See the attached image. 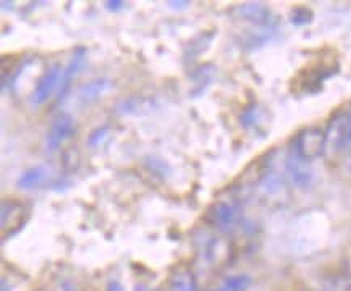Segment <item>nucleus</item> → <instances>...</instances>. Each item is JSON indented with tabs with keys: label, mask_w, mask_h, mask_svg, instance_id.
Listing matches in <instances>:
<instances>
[{
	"label": "nucleus",
	"mask_w": 351,
	"mask_h": 291,
	"mask_svg": "<svg viewBox=\"0 0 351 291\" xmlns=\"http://www.w3.org/2000/svg\"><path fill=\"white\" fill-rule=\"evenodd\" d=\"M241 203L238 196L228 194L210 205L206 212V222L219 231L227 233L241 222Z\"/></svg>",
	"instance_id": "f257e3e1"
},
{
	"label": "nucleus",
	"mask_w": 351,
	"mask_h": 291,
	"mask_svg": "<svg viewBox=\"0 0 351 291\" xmlns=\"http://www.w3.org/2000/svg\"><path fill=\"white\" fill-rule=\"evenodd\" d=\"M326 151H327L326 129L319 127H309V128L301 129V131L295 136L293 146H291V152L308 164H311L313 160L322 157Z\"/></svg>",
	"instance_id": "f03ea898"
},
{
	"label": "nucleus",
	"mask_w": 351,
	"mask_h": 291,
	"mask_svg": "<svg viewBox=\"0 0 351 291\" xmlns=\"http://www.w3.org/2000/svg\"><path fill=\"white\" fill-rule=\"evenodd\" d=\"M258 194L263 198L265 204L269 205H282L290 198V190H288V181L280 173L274 172L269 168L256 185Z\"/></svg>",
	"instance_id": "7ed1b4c3"
},
{
	"label": "nucleus",
	"mask_w": 351,
	"mask_h": 291,
	"mask_svg": "<svg viewBox=\"0 0 351 291\" xmlns=\"http://www.w3.org/2000/svg\"><path fill=\"white\" fill-rule=\"evenodd\" d=\"M327 151H341L351 146V110L339 112L326 128Z\"/></svg>",
	"instance_id": "20e7f679"
},
{
	"label": "nucleus",
	"mask_w": 351,
	"mask_h": 291,
	"mask_svg": "<svg viewBox=\"0 0 351 291\" xmlns=\"http://www.w3.org/2000/svg\"><path fill=\"white\" fill-rule=\"evenodd\" d=\"M29 217V205L20 199H5L2 203V214H0V228H2V238L12 235L25 225Z\"/></svg>",
	"instance_id": "39448f33"
},
{
	"label": "nucleus",
	"mask_w": 351,
	"mask_h": 291,
	"mask_svg": "<svg viewBox=\"0 0 351 291\" xmlns=\"http://www.w3.org/2000/svg\"><path fill=\"white\" fill-rule=\"evenodd\" d=\"M60 65H52L40 75L38 79V84H36L33 89V94H31V102L34 105H43L51 99V96L58 89V83H60L62 76Z\"/></svg>",
	"instance_id": "423d86ee"
},
{
	"label": "nucleus",
	"mask_w": 351,
	"mask_h": 291,
	"mask_svg": "<svg viewBox=\"0 0 351 291\" xmlns=\"http://www.w3.org/2000/svg\"><path fill=\"white\" fill-rule=\"evenodd\" d=\"M287 178L291 185L300 190H308L314 183V172L308 162L301 160L298 155L290 152L285 159Z\"/></svg>",
	"instance_id": "0eeeda50"
},
{
	"label": "nucleus",
	"mask_w": 351,
	"mask_h": 291,
	"mask_svg": "<svg viewBox=\"0 0 351 291\" xmlns=\"http://www.w3.org/2000/svg\"><path fill=\"white\" fill-rule=\"evenodd\" d=\"M76 131V122L69 114H60L53 118L46 136L47 149L56 151Z\"/></svg>",
	"instance_id": "6e6552de"
},
{
	"label": "nucleus",
	"mask_w": 351,
	"mask_h": 291,
	"mask_svg": "<svg viewBox=\"0 0 351 291\" xmlns=\"http://www.w3.org/2000/svg\"><path fill=\"white\" fill-rule=\"evenodd\" d=\"M235 15L240 20L251 23L258 28H271L274 25L272 12L263 3H243V5L235 8Z\"/></svg>",
	"instance_id": "1a4fd4ad"
},
{
	"label": "nucleus",
	"mask_w": 351,
	"mask_h": 291,
	"mask_svg": "<svg viewBox=\"0 0 351 291\" xmlns=\"http://www.w3.org/2000/svg\"><path fill=\"white\" fill-rule=\"evenodd\" d=\"M230 256V244L227 240L220 238V236H210L204 241L202 246V261L210 267L222 266L228 261Z\"/></svg>",
	"instance_id": "9d476101"
},
{
	"label": "nucleus",
	"mask_w": 351,
	"mask_h": 291,
	"mask_svg": "<svg viewBox=\"0 0 351 291\" xmlns=\"http://www.w3.org/2000/svg\"><path fill=\"white\" fill-rule=\"evenodd\" d=\"M84 58H86V49L84 47H78L71 55L70 62L66 64V66L62 71L60 76V83H58V89H57V99L62 101L64 97L69 94L71 81H73L75 75L78 73V70L81 68V65L84 64Z\"/></svg>",
	"instance_id": "9b49d317"
},
{
	"label": "nucleus",
	"mask_w": 351,
	"mask_h": 291,
	"mask_svg": "<svg viewBox=\"0 0 351 291\" xmlns=\"http://www.w3.org/2000/svg\"><path fill=\"white\" fill-rule=\"evenodd\" d=\"M51 177V172L46 165H36V167H31L26 170V172L18 178L16 186L21 188V190H34V188H39L43 183H46Z\"/></svg>",
	"instance_id": "f8f14e48"
},
{
	"label": "nucleus",
	"mask_w": 351,
	"mask_h": 291,
	"mask_svg": "<svg viewBox=\"0 0 351 291\" xmlns=\"http://www.w3.org/2000/svg\"><path fill=\"white\" fill-rule=\"evenodd\" d=\"M110 89H112V83L109 79L106 78L94 79V81H89L80 88L78 99L81 102H93L99 99V97L104 96L106 92H109Z\"/></svg>",
	"instance_id": "ddd939ff"
},
{
	"label": "nucleus",
	"mask_w": 351,
	"mask_h": 291,
	"mask_svg": "<svg viewBox=\"0 0 351 291\" xmlns=\"http://www.w3.org/2000/svg\"><path fill=\"white\" fill-rule=\"evenodd\" d=\"M170 288L172 291H199L195 277L186 268H178L173 272L172 279H170Z\"/></svg>",
	"instance_id": "4468645a"
},
{
	"label": "nucleus",
	"mask_w": 351,
	"mask_h": 291,
	"mask_svg": "<svg viewBox=\"0 0 351 291\" xmlns=\"http://www.w3.org/2000/svg\"><path fill=\"white\" fill-rule=\"evenodd\" d=\"M250 283L251 280L246 275H233L223 281L219 291H246Z\"/></svg>",
	"instance_id": "2eb2a0df"
},
{
	"label": "nucleus",
	"mask_w": 351,
	"mask_h": 291,
	"mask_svg": "<svg viewBox=\"0 0 351 291\" xmlns=\"http://www.w3.org/2000/svg\"><path fill=\"white\" fill-rule=\"evenodd\" d=\"M290 20L291 23L296 26H304L313 21V13L311 10H308V8H295V10L291 12Z\"/></svg>",
	"instance_id": "dca6fc26"
},
{
	"label": "nucleus",
	"mask_w": 351,
	"mask_h": 291,
	"mask_svg": "<svg viewBox=\"0 0 351 291\" xmlns=\"http://www.w3.org/2000/svg\"><path fill=\"white\" fill-rule=\"evenodd\" d=\"M107 134H109V127H99V128H96L91 134H89V140H88L89 146H91V147L99 146L102 141L106 140Z\"/></svg>",
	"instance_id": "f3484780"
},
{
	"label": "nucleus",
	"mask_w": 351,
	"mask_h": 291,
	"mask_svg": "<svg viewBox=\"0 0 351 291\" xmlns=\"http://www.w3.org/2000/svg\"><path fill=\"white\" fill-rule=\"evenodd\" d=\"M80 164V154L76 149H69L64 154V165L66 168H76Z\"/></svg>",
	"instance_id": "a211bd4d"
},
{
	"label": "nucleus",
	"mask_w": 351,
	"mask_h": 291,
	"mask_svg": "<svg viewBox=\"0 0 351 291\" xmlns=\"http://www.w3.org/2000/svg\"><path fill=\"white\" fill-rule=\"evenodd\" d=\"M104 5H106V8L109 12H119V10H121V8L125 7V3L123 2H119V0H112V2H106Z\"/></svg>",
	"instance_id": "6ab92c4d"
},
{
	"label": "nucleus",
	"mask_w": 351,
	"mask_h": 291,
	"mask_svg": "<svg viewBox=\"0 0 351 291\" xmlns=\"http://www.w3.org/2000/svg\"><path fill=\"white\" fill-rule=\"evenodd\" d=\"M169 5L173 8H183V7L190 5V2H169Z\"/></svg>",
	"instance_id": "aec40b11"
},
{
	"label": "nucleus",
	"mask_w": 351,
	"mask_h": 291,
	"mask_svg": "<svg viewBox=\"0 0 351 291\" xmlns=\"http://www.w3.org/2000/svg\"><path fill=\"white\" fill-rule=\"evenodd\" d=\"M136 291H152V290L146 288V286H139V288H136Z\"/></svg>",
	"instance_id": "412c9836"
},
{
	"label": "nucleus",
	"mask_w": 351,
	"mask_h": 291,
	"mask_svg": "<svg viewBox=\"0 0 351 291\" xmlns=\"http://www.w3.org/2000/svg\"><path fill=\"white\" fill-rule=\"evenodd\" d=\"M66 291H80V290H76V288H69Z\"/></svg>",
	"instance_id": "4be33fe9"
},
{
	"label": "nucleus",
	"mask_w": 351,
	"mask_h": 291,
	"mask_svg": "<svg viewBox=\"0 0 351 291\" xmlns=\"http://www.w3.org/2000/svg\"><path fill=\"white\" fill-rule=\"evenodd\" d=\"M350 170H351V160H350Z\"/></svg>",
	"instance_id": "5701e85b"
}]
</instances>
